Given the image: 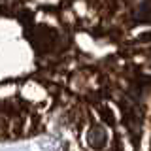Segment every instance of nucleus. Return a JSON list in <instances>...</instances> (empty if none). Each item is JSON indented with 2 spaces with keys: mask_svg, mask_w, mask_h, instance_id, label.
Masks as SVG:
<instances>
[{
  "mask_svg": "<svg viewBox=\"0 0 151 151\" xmlns=\"http://www.w3.org/2000/svg\"><path fill=\"white\" fill-rule=\"evenodd\" d=\"M147 76L151 0H0V144L51 134Z\"/></svg>",
  "mask_w": 151,
  "mask_h": 151,
  "instance_id": "f257e3e1",
  "label": "nucleus"
},
{
  "mask_svg": "<svg viewBox=\"0 0 151 151\" xmlns=\"http://www.w3.org/2000/svg\"><path fill=\"white\" fill-rule=\"evenodd\" d=\"M63 151H151V115L115 132L100 147L94 149L63 147Z\"/></svg>",
  "mask_w": 151,
  "mask_h": 151,
  "instance_id": "f03ea898",
  "label": "nucleus"
}]
</instances>
